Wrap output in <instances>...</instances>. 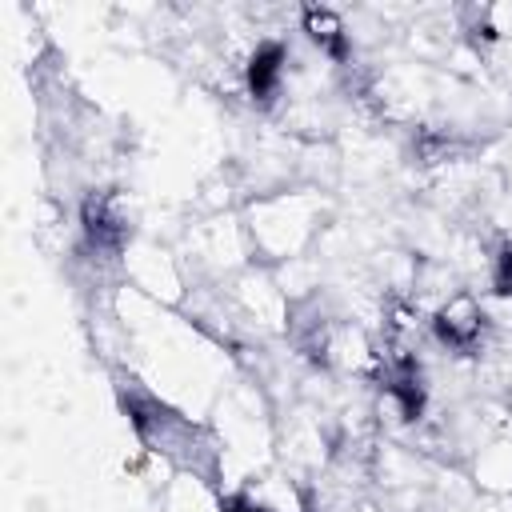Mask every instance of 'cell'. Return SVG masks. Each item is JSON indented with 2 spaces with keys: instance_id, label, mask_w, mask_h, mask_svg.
Segmentation results:
<instances>
[{
  "instance_id": "1",
  "label": "cell",
  "mask_w": 512,
  "mask_h": 512,
  "mask_svg": "<svg viewBox=\"0 0 512 512\" xmlns=\"http://www.w3.org/2000/svg\"><path fill=\"white\" fill-rule=\"evenodd\" d=\"M480 332H484V308L476 300H468V296L448 300L440 308V316H436V336L448 348H460L464 352V348H472L480 340Z\"/></svg>"
},
{
  "instance_id": "2",
  "label": "cell",
  "mask_w": 512,
  "mask_h": 512,
  "mask_svg": "<svg viewBox=\"0 0 512 512\" xmlns=\"http://www.w3.org/2000/svg\"><path fill=\"white\" fill-rule=\"evenodd\" d=\"M280 72H284V48H280V44H264V48H256L252 68H248L252 92L268 100V96L276 92V84H280Z\"/></svg>"
},
{
  "instance_id": "3",
  "label": "cell",
  "mask_w": 512,
  "mask_h": 512,
  "mask_svg": "<svg viewBox=\"0 0 512 512\" xmlns=\"http://www.w3.org/2000/svg\"><path fill=\"white\" fill-rule=\"evenodd\" d=\"M304 20H308V32H312V40H316V44H324V48H340V40H344L340 32H344V28H340V20H336L332 12L312 8Z\"/></svg>"
}]
</instances>
